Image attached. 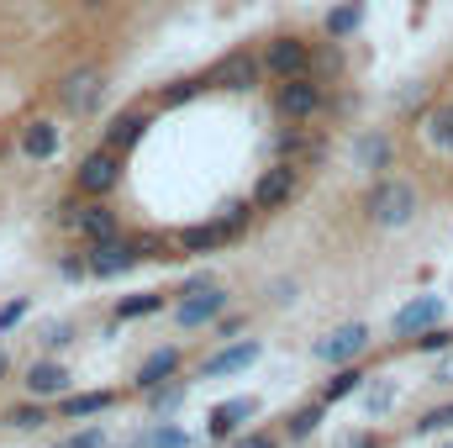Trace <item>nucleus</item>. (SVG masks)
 <instances>
[{
  "mask_svg": "<svg viewBox=\"0 0 453 448\" xmlns=\"http://www.w3.org/2000/svg\"><path fill=\"white\" fill-rule=\"evenodd\" d=\"M417 212H422V196H417V185L401 180V174H380V180L364 190V222L380 227V232H401V227H411L417 222Z\"/></svg>",
  "mask_w": 453,
  "mask_h": 448,
  "instance_id": "1",
  "label": "nucleus"
},
{
  "mask_svg": "<svg viewBox=\"0 0 453 448\" xmlns=\"http://www.w3.org/2000/svg\"><path fill=\"white\" fill-rule=\"evenodd\" d=\"M226 312V290L211 274H196L180 296H174V328L196 333V328H217V317Z\"/></svg>",
  "mask_w": 453,
  "mask_h": 448,
  "instance_id": "2",
  "label": "nucleus"
},
{
  "mask_svg": "<svg viewBox=\"0 0 453 448\" xmlns=\"http://www.w3.org/2000/svg\"><path fill=\"white\" fill-rule=\"evenodd\" d=\"M248 222H253V201H232V206H222L217 222L185 227V232H180V253H211V248H222L232 237H242Z\"/></svg>",
  "mask_w": 453,
  "mask_h": 448,
  "instance_id": "3",
  "label": "nucleus"
},
{
  "mask_svg": "<svg viewBox=\"0 0 453 448\" xmlns=\"http://www.w3.org/2000/svg\"><path fill=\"white\" fill-rule=\"evenodd\" d=\"M258 80H264V53H248V48H232L206 69V90H232V96L258 90Z\"/></svg>",
  "mask_w": 453,
  "mask_h": 448,
  "instance_id": "4",
  "label": "nucleus"
},
{
  "mask_svg": "<svg viewBox=\"0 0 453 448\" xmlns=\"http://www.w3.org/2000/svg\"><path fill=\"white\" fill-rule=\"evenodd\" d=\"M116 185H121V153H116V148H96V153L80 158V169H74V190H80L85 201H106Z\"/></svg>",
  "mask_w": 453,
  "mask_h": 448,
  "instance_id": "5",
  "label": "nucleus"
},
{
  "mask_svg": "<svg viewBox=\"0 0 453 448\" xmlns=\"http://www.w3.org/2000/svg\"><path fill=\"white\" fill-rule=\"evenodd\" d=\"M296 190H301V164H290V158H274L264 174H258V185H253V212H280V206H290L296 201Z\"/></svg>",
  "mask_w": 453,
  "mask_h": 448,
  "instance_id": "6",
  "label": "nucleus"
},
{
  "mask_svg": "<svg viewBox=\"0 0 453 448\" xmlns=\"http://www.w3.org/2000/svg\"><path fill=\"white\" fill-rule=\"evenodd\" d=\"M274 106H280L285 121H311V116H322V106H327V90H322L317 74H296V80H280Z\"/></svg>",
  "mask_w": 453,
  "mask_h": 448,
  "instance_id": "7",
  "label": "nucleus"
},
{
  "mask_svg": "<svg viewBox=\"0 0 453 448\" xmlns=\"http://www.w3.org/2000/svg\"><path fill=\"white\" fill-rule=\"evenodd\" d=\"M58 101H64V112L90 116L101 101H106V74H101L96 64H80V69H69V74H64V85H58Z\"/></svg>",
  "mask_w": 453,
  "mask_h": 448,
  "instance_id": "8",
  "label": "nucleus"
},
{
  "mask_svg": "<svg viewBox=\"0 0 453 448\" xmlns=\"http://www.w3.org/2000/svg\"><path fill=\"white\" fill-rule=\"evenodd\" d=\"M369 328H364V322H342V328H333V333L327 337H317V348H311V353H317V359H322V364H333V369H338V364H358V359H364V348H369Z\"/></svg>",
  "mask_w": 453,
  "mask_h": 448,
  "instance_id": "9",
  "label": "nucleus"
},
{
  "mask_svg": "<svg viewBox=\"0 0 453 448\" xmlns=\"http://www.w3.org/2000/svg\"><path fill=\"white\" fill-rule=\"evenodd\" d=\"M258 353H264V343H258V337H226L217 353H206V359H201V375H206V380L242 375V369H253V364H258Z\"/></svg>",
  "mask_w": 453,
  "mask_h": 448,
  "instance_id": "10",
  "label": "nucleus"
},
{
  "mask_svg": "<svg viewBox=\"0 0 453 448\" xmlns=\"http://www.w3.org/2000/svg\"><path fill=\"white\" fill-rule=\"evenodd\" d=\"M85 259H90V274H96V280H116V274H127L142 253H137V237H121V232H116L106 243H90Z\"/></svg>",
  "mask_w": 453,
  "mask_h": 448,
  "instance_id": "11",
  "label": "nucleus"
},
{
  "mask_svg": "<svg viewBox=\"0 0 453 448\" xmlns=\"http://www.w3.org/2000/svg\"><path fill=\"white\" fill-rule=\"evenodd\" d=\"M264 74H274V80L311 74V42H306V37H274V42L264 48Z\"/></svg>",
  "mask_w": 453,
  "mask_h": 448,
  "instance_id": "12",
  "label": "nucleus"
},
{
  "mask_svg": "<svg viewBox=\"0 0 453 448\" xmlns=\"http://www.w3.org/2000/svg\"><path fill=\"white\" fill-rule=\"evenodd\" d=\"M253 417H258V396H226V401H217V406L206 412V433H211L217 444H226V438H237Z\"/></svg>",
  "mask_w": 453,
  "mask_h": 448,
  "instance_id": "13",
  "label": "nucleus"
},
{
  "mask_svg": "<svg viewBox=\"0 0 453 448\" xmlns=\"http://www.w3.org/2000/svg\"><path fill=\"white\" fill-rule=\"evenodd\" d=\"M443 312H449V301H443V296H411V301H406V306H401V312L390 317V333L411 343L417 333L438 328V322H443Z\"/></svg>",
  "mask_w": 453,
  "mask_h": 448,
  "instance_id": "14",
  "label": "nucleus"
},
{
  "mask_svg": "<svg viewBox=\"0 0 453 448\" xmlns=\"http://www.w3.org/2000/svg\"><path fill=\"white\" fill-rule=\"evenodd\" d=\"M180 364H185V353L174 348V343H164V348H153L142 364H137V375H132V385L148 396V390H158V385H169L174 375H180Z\"/></svg>",
  "mask_w": 453,
  "mask_h": 448,
  "instance_id": "15",
  "label": "nucleus"
},
{
  "mask_svg": "<svg viewBox=\"0 0 453 448\" xmlns=\"http://www.w3.org/2000/svg\"><path fill=\"white\" fill-rule=\"evenodd\" d=\"M69 385H74V375H69L58 359H32V369H27V396L58 401V396H69Z\"/></svg>",
  "mask_w": 453,
  "mask_h": 448,
  "instance_id": "16",
  "label": "nucleus"
},
{
  "mask_svg": "<svg viewBox=\"0 0 453 448\" xmlns=\"http://www.w3.org/2000/svg\"><path fill=\"white\" fill-rule=\"evenodd\" d=\"M417 132H422V143H427L433 153H449L453 158V101L427 106V112L417 116Z\"/></svg>",
  "mask_w": 453,
  "mask_h": 448,
  "instance_id": "17",
  "label": "nucleus"
},
{
  "mask_svg": "<svg viewBox=\"0 0 453 448\" xmlns=\"http://www.w3.org/2000/svg\"><path fill=\"white\" fill-rule=\"evenodd\" d=\"M353 164L369 169V174H385V169L395 164V143H390L385 132H364V137L353 143Z\"/></svg>",
  "mask_w": 453,
  "mask_h": 448,
  "instance_id": "18",
  "label": "nucleus"
},
{
  "mask_svg": "<svg viewBox=\"0 0 453 448\" xmlns=\"http://www.w3.org/2000/svg\"><path fill=\"white\" fill-rule=\"evenodd\" d=\"M364 385H369V369H364V364H338L317 401H322V406H338V401H348V396H358Z\"/></svg>",
  "mask_w": 453,
  "mask_h": 448,
  "instance_id": "19",
  "label": "nucleus"
},
{
  "mask_svg": "<svg viewBox=\"0 0 453 448\" xmlns=\"http://www.w3.org/2000/svg\"><path fill=\"white\" fill-rule=\"evenodd\" d=\"M116 406V390H80V396H58V412L69 417V422H90V417H101V412H111Z\"/></svg>",
  "mask_w": 453,
  "mask_h": 448,
  "instance_id": "20",
  "label": "nucleus"
},
{
  "mask_svg": "<svg viewBox=\"0 0 453 448\" xmlns=\"http://www.w3.org/2000/svg\"><path fill=\"white\" fill-rule=\"evenodd\" d=\"M21 153H27V158H37V164H42V158H53V153H58V127H53L48 116L27 121V127H21Z\"/></svg>",
  "mask_w": 453,
  "mask_h": 448,
  "instance_id": "21",
  "label": "nucleus"
},
{
  "mask_svg": "<svg viewBox=\"0 0 453 448\" xmlns=\"http://www.w3.org/2000/svg\"><path fill=\"white\" fill-rule=\"evenodd\" d=\"M116 232H121V217H116L106 201H90V206L80 212V237H85V243H106Z\"/></svg>",
  "mask_w": 453,
  "mask_h": 448,
  "instance_id": "22",
  "label": "nucleus"
},
{
  "mask_svg": "<svg viewBox=\"0 0 453 448\" xmlns=\"http://www.w3.org/2000/svg\"><path fill=\"white\" fill-rule=\"evenodd\" d=\"M164 306H169V296H164V290H137V296H121V301H116V322H142V317H158V312H164Z\"/></svg>",
  "mask_w": 453,
  "mask_h": 448,
  "instance_id": "23",
  "label": "nucleus"
},
{
  "mask_svg": "<svg viewBox=\"0 0 453 448\" xmlns=\"http://www.w3.org/2000/svg\"><path fill=\"white\" fill-rule=\"evenodd\" d=\"M142 132H148V116L142 112H121V116H111V127H106V148L127 153V148L142 143Z\"/></svg>",
  "mask_w": 453,
  "mask_h": 448,
  "instance_id": "24",
  "label": "nucleus"
},
{
  "mask_svg": "<svg viewBox=\"0 0 453 448\" xmlns=\"http://www.w3.org/2000/svg\"><path fill=\"white\" fill-rule=\"evenodd\" d=\"M322 27H327V37H333V42H348V37L364 27V0H342V5H333Z\"/></svg>",
  "mask_w": 453,
  "mask_h": 448,
  "instance_id": "25",
  "label": "nucleus"
},
{
  "mask_svg": "<svg viewBox=\"0 0 453 448\" xmlns=\"http://www.w3.org/2000/svg\"><path fill=\"white\" fill-rule=\"evenodd\" d=\"M322 422H327V406H322V401H311V406H296V412L285 417V438H290V444H306V438H311Z\"/></svg>",
  "mask_w": 453,
  "mask_h": 448,
  "instance_id": "26",
  "label": "nucleus"
},
{
  "mask_svg": "<svg viewBox=\"0 0 453 448\" xmlns=\"http://www.w3.org/2000/svg\"><path fill=\"white\" fill-rule=\"evenodd\" d=\"M453 428V401H443V406H427L417 422H411V433L417 438H433V433H449Z\"/></svg>",
  "mask_w": 453,
  "mask_h": 448,
  "instance_id": "27",
  "label": "nucleus"
},
{
  "mask_svg": "<svg viewBox=\"0 0 453 448\" xmlns=\"http://www.w3.org/2000/svg\"><path fill=\"white\" fill-rule=\"evenodd\" d=\"M5 422H11V428H21V433H32V428H42V422H48V406L32 396V401L11 406V412H5Z\"/></svg>",
  "mask_w": 453,
  "mask_h": 448,
  "instance_id": "28",
  "label": "nucleus"
},
{
  "mask_svg": "<svg viewBox=\"0 0 453 448\" xmlns=\"http://www.w3.org/2000/svg\"><path fill=\"white\" fill-rule=\"evenodd\" d=\"M137 448H190V433H185V428H174V422H158V428H153Z\"/></svg>",
  "mask_w": 453,
  "mask_h": 448,
  "instance_id": "29",
  "label": "nucleus"
},
{
  "mask_svg": "<svg viewBox=\"0 0 453 448\" xmlns=\"http://www.w3.org/2000/svg\"><path fill=\"white\" fill-rule=\"evenodd\" d=\"M201 90H206V80H174L169 90H158V106H164V112H169V106H185V101H196Z\"/></svg>",
  "mask_w": 453,
  "mask_h": 448,
  "instance_id": "30",
  "label": "nucleus"
},
{
  "mask_svg": "<svg viewBox=\"0 0 453 448\" xmlns=\"http://www.w3.org/2000/svg\"><path fill=\"white\" fill-rule=\"evenodd\" d=\"M411 348H417V353H449V348H453V328L438 322V328H427V333L411 337Z\"/></svg>",
  "mask_w": 453,
  "mask_h": 448,
  "instance_id": "31",
  "label": "nucleus"
},
{
  "mask_svg": "<svg viewBox=\"0 0 453 448\" xmlns=\"http://www.w3.org/2000/svg\"><path fill=\"white\" fill-rule=\"evenodd\" d=\"M180 401H185V385H174V380H169V385H158V390H148V406H153L158 417H169Z\"/></svg>",
  "mask_w": 453,
  "mask_h": 448,
  "instance_id": "32",
  "label": "nucleus"
},
{
  "mask_svg": "<svg viewBox=\"0 0 453 448\" xmlns=\"http://www.w3.org/2000/svg\"><path fill=\"white\" fill-rule=\"evenodd\" d=\"M53 448H106V428H96V422H90V428L69 433L64 444H53Z\"/></svg>",
  "mask_w": 453,
  "mask_h": 448,
  "instance_id": "33",
  "label": "nucleus"
},
{
  "mask_svg": "<svg viewBox=\"0 0 453 448\" xmlns=\"http://www.w3.org/2000/svg\"><path fill=\"white\" fill-rule=\"evenodd\" d=\"M58 274H64V280H90V259H85V253H64V259H58Z\"/></svg>",
  "mask_w": 453,
  "mask_h": 448,
  "instance_id": "34",
  "label": "nucleus"
},
{
  "mask_svg": "<svg viewBox=\"0 0 453 448\" xmlns=\"http://www.w3.org/2000/svg\"><path fill=\"white\" fill-rule=\"evenodd\" d=\"M27 312H32V301H27V296H16V301H5V306H0V333H11V328H16V322L27 317Z\"/></svg>",
  "mask_w": 453,
  "mask_h": 448,
  "instance_id": "35",
  "label": "nucleus"
},
{
  "mask_svg": "<svg viewBox=\"0 0 453 448\" xmlns=\"http://www.w3.org/2000/svg\"><path fill=\"white\" fill-rule=\"evenodd\" d=\"M69 343H74V328H69V322H53V328L42 333V348H48V353H58V348H69Z\"/></svg>",
  "mask_w": 453,
  "mask_h": 448,
  "instance_id": "36",
  "label": "nucleus"
},
{
  "mask_svg": "<svg viewBox=\"0 0 453 448\" xmlns=\"http://www.w3.org/2000/svg\"><path fill=\"white\" fill-rule=\"evenodd\" d=\"M232 448H280V433H237Z\"/></svg>",
  "mask_w": 453,
  "mask_h": 448,
  "instance_id": "37",
  "label": "nucleus"
},
{
  "mask_svg": "<svg viewBox=\"0 0 453 448\" xmlns=\"http://www.w3.org/2000/svg\"><path fill=\"white\" fill-rule=\"evenodd\" d=\"M274 153L296 164V153H301V137H296V132H280V137H274Z\"/></svg>",
  "mask_w": 453,
  "mask_h": 448,
  "instance_id": "38",
  "label": "nucleus"
},
{
  "mask_svg": "<svg viewBox=\"0 0 453 448\" xmlns=\"http://www.w3.org/2000/svg\"><path fill=\"white\" fill-rule=\"evenodd\" d=\"M242 328H248V317H226V312L217 317V337H237Z\"/></svg>",
  "mask_w": 453,
  "mask_h": 448,
  "instance_id": "39",
  "label": "nucleus"
},
{
  "mask_svg": "<svg viewBox=\"0 0 453 448\" xmlns=\"http://www.w3.org/2000/svg\"><path fill=\"white\" fill-rule=\"evenodd\" d=\"M348 448H385L380 433H358V438H348Z\"/></svg>",
  "mask_w": 453,
  "mask_h": 448,
  "instance_id": "40",
  "label": "nucleus"
},
{
  "mask_svg": "<svg viewBox=\"0 0 453 448\" xmlns=\"http://www.w3.org/2000/svg\"><path fill=\"white\" fill-rule=\"evenodd\" d=\"M274 301H280V306H290V301H296V280H290V285L280 280V285H274Z\"/></svg>",
  "mask_w": 453,
  "mask_h": 448,
  "instance_id": "41",
  "label": "nucleus"
},
{
  "mask_svg": "<svg viewBox=\"0 0 453 448\" xmlns=\"http://www.w3.org/2000/svg\"><path fill=\"white\" fill-rule=\"evenodd\" d=\"M433 380H438V385H453V348H449V359L438 364V375H433Z\"/></svg>",
  "mask_w": 453,
  "mask_h": 448,
  "instance_id": "42",
  "label": "nucleus"
},
{
  "mask_svg": "<svg viewBox=\"0 0 453 448\" xmlns=\"http://www.w3.org/2000/svg\"><path fill=\"white\" fill-rule=\"evenodd\" d=\"M390 401H395V396H390V390H374V396H369V412H385V406H390Z\"/></svg>",
  "mask_w": 453,
  "mask_h": 448,
  "instance_id": "43",
  "label": "nucleus"
},
{
  "mask_svg": "<svg viewBox=\"0 0 453 448\" xmlns=\"http://www.w3.org/2000/svg\"><path fill=\"white\" fill-rule=\"evenodd\" d=\"M80 5H85V11H106L111 0H80Z\"/></svg>",
  "mask_w": 453,
  "mask_h": 448,
  "instance_id": "44",
  "label": "nucleus"
},
{
  "mask_svg": "<svg viewBox=\"0 0 453 448\" xmlns=\"http://www.w3.org/2000/svg\"><path fill=\"white\" fill-rule=\"evenodd\" d=\"M5 369H11V359H5V353H0V375H5Z\"/></svg>",
  "mask_w": 453,
  "mask_h": 448,
  "instance_id": "45",
  "label": "nucleus"
},
{
  "mask_svg": "<svg viewBox=\"0 0 453 448\" xmlns=\"http://www.w3.org/2000/svg\"><path fill=\"white\" fill-rule=\"evenodd\" d=\"M443 448H453V444H443Z\"/></svg>",
  "mask_w": 453,
  "mask_h": 448,
  "instance_id": "46",
  "label": "nucleus"
}]
</instances>
